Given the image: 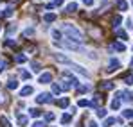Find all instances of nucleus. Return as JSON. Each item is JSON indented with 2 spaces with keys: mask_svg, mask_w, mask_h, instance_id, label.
<instances>
[{
  "mask_svg": "<svg viewBox=\"0 0 133 127\" xmlns=\"http://www.w3.org/2000/svg\"><path fill=\"white\" fill-rule=\"evenodd\" d=\"M52 38H54V40H59V38H61V32H59V31H52Z\"/></svg>",
  "mask_w": 133,
  "mask_h": 127,
  "instance_id": "obj_30",
  "label": "nucleus"
},
{
  "mask_svg": "<svg viewBox=\"0 0 133 127\" xmlns=\"http://www.w3.org/2000/svg\"><path fill=\"white\" fill-rule=\"evenodd\" d=\"M27 122H29V116H22V115H18V125H20V127H25V125H27Z\"/></svg>",
  "mask_w": 133,
  "mask_h": 127,
  "instance_id": "obj_7",
  "label": "nucleus"
},
{
  "mask_svg": "<svg viewBox=\"0 0 133 127\" xmlns=\"http://www.w3.org/2000/svg\"><path fill=\"white\" fill-rule=\"evenodd\" d=\"M124 116L130 118V120H133V109H126V111H124Z\"/></svg>",
  "mask_w": 133,
  "mask_h": 127,
  "instance_id": "obj_25",
  "label": "nucleus"
},
{
  "mask_svg": "<svg viewBox=\"0 0 133 127\" xmlns=\"http://www.w3.org/2000/svg\"><path fill=\"white\" fill-rule=\"evenodd\" d=\"M45 120H47V122L54 120V115H52V113H47V115H45Z\"/></svg>",
  "mask_w": 133,
  "mask_h": 127,
  "instance_id": "obj_33",
  "label": "nucleus"
},
{
  "mask_svg": "<svg viewBox=\"0 0 133 127\" xmlns=\"http://www.w3.org/2000/svg\"><path fill=\"white\" fill-rule=\"evenodd\" d=\"M79 106L81 107H94V104L88 102V100H85V99H81V100H79Z\"/></svg>",
  "mask_w": 133,
  "mask_h": 127,
  "instance_id": "obj_18",
  "label": "nucleus"
},
{
  "mask_svg": "<svg viewBox=\"0 0 133 127\" xmlns=\"http://www.w3.org/2000/svg\"><path fill=\"white\" fill-rule=\"evenodd\" d=\"M32 127H45V124H42V122H34Z\"/></svg>",
  "mask_w": 133,
  "mask_h": 127,
  "instance_id": "obj_38",
  "label": "nucleus"
},
{
  "mask_svg": "<svg viewBox=\"0 0 133 127\" xmlns=\"http://www.w3.org/2000/svg\"><path fill=\"white\" fill-rule=\"evenodd\" d=\"M52 93H54V95H59V93H61V88H59V84H52Z\"/></svg>",
  "mask_w": 133,
  "mask_h": 127,
  "instance_id": "obj_22",
  "label": "nucleus"
},
{
  "mask_svg": "<svg viewBox=\"0 0 133 127\" xmlns=\"http://www.w3.org/2000/svg\"><path fill=\"white\" fill-rule=\"evenodd\" d=\"M113 48H115L117 52H124V50H126V47H124L121 41H115V43H113Z\"/></svg>",
  "mask_w": 133,
  "mask_h": 127,
  "instance_id": "obj_10",
  "label": "nucleus"
},
{
  "mask_svg": "<svg viewBox=\"0 0 133 127\" xmlns=\"http://www.w3.org/2000/svg\"><path fill=\"white\" fill-rule=\"evenodd\" d=\"M22 77L23 79H31V73L29 72H22Z\"/></svg>",
  "mask_w": 133,
  "mask_h": 127,
  "instance_id": "obj_37",
  "label": "nucleus"
},
{
  "mask_svg": "<svg viewBox=\"0 0 133 127\" xmlns=\"http://www.w3.org/2000/svg\"><path fill=\"white\" fill-rule=\"evenodd\" d=\"M119 66H121V63H119L117 59H111V61H110V66L106 68V72H113V70H119Z\"/></svg>",
  "mask_w": 133,
  "mask_h": 127,
  "instance_id": "obj_4",
  "label": "nucleus"
},
{
  "mask_svg": "<svg viewBox=\"0 0 133 127\" xmlns=\"http://www.w3.org/2000/svg\"><path fill=\"white\" fill-rule=\"evenodd\" d=\"M56 18H58V14H56V13H47V14L43 16V20L47 21V23H50V21H54Z\"/></svg>",
  "mask_w": 133,
  "mask_h": 127,
  "instance_id": "obj_5",
  "label": "nucleus"
},
{
  "mask_svg": "<svg viewBox=\"0 0 133 127\" xmlns=\"http://www.w3.org/2000/svg\"><path fill=\"white\" fill-rule=\"evenodd\" d=\"M5 66H7L5 59H0V72H4V70H5Z\"/></svg>",
  "mask_w": 133,
  "mask_h": 127,
  "instance_id": "obj_31",
  "label": "nucleus"
},
{
  "mask_svg": "<svg viewBox=\"0 0 133 127\" xmlns=\"http://www.w3.org/2000/svg\"><path fill=\"white\" fill-rule=\"evenodd\" d=\"M72 68H74V70H76V72H77V73H81V75H83V77H88V72H87V70H83V68H81V66H79V64H74V66H72Z\"/></svg>",
  "mask_w": 133,
  "mask_h": 127,
  "instance_id": "obj_6",
  "label": "nucleus"
},
{
  "mask_svg": "<svg viewBox=\"0 0 133 127\" xmlns=\"http://www.w3.org/2000/svg\"><path fill=\"white\" fill-rule=\"evenodd\" d=\"M29 115L36 118V116H40V115H42V111H40L38 107H32V109H29Z\"/></svg>",
  "mask_w": 133,
  "mask_h": 127,
  "instance_id": "obj_13",
  "label": "nucleus"
},
{
  "mask_svg": "<svg viewBox=\"0 0 133 127\" xmlns=\"http://www.w3.org/2000/svg\"><path fill=\"white\" fill-rule=\"evenodd\" d=\"M124 83L128 86H131L133 84V75H128V77H124Z\"/></svg>",
  "mask_w": 133,
  "mask_h": 127,
  "instance_id": "obj_28",
  "label": "nucleus"
},
{
  "mask_svg": "<svg viewBox=\"0 0 133 127\" xmlns=\"http://www.w3.org/2000/svg\"><path fill=\"white\" fill-rule=\"evenodd\" d=\"M115 36H119L121 40H128V34H126L122 29H115Z\"/></svg>",
  "mask_w": 133,
  "mask_h": 127,
  "instance_id": "obj_9",
  "label": "nucleus"
},
{
  "mask_svg": "<svg viewBox=\"0 0 133 127\" xmlns=\"http://www.w3.org/2000/svg\"><path fill=\"white\" fill-rule=\"evenodd\" d=\"M97 116H99V118H104V116H106V109H101V107H99V109H97Z\"/></svg>",
  "mask_w": 133,
  "mask_h": 127,
  "instance_id": "obj_26",
  "label": "nucleus"
},
{
  "mask_svg": "<svg viewBox=\"0 0 133 127\" xmlns=\"http://www.w3.org/2000/svg\"><path fill=\"white\" fill-rule=\"evenodd\" d=\"M7 88H9V89H16V88H18V81H9Z\"/></svg>",
  "mask_w": 133,
  "mask_h": 127,
  "instance_id": "obj_24",
  "label": "nucleus"
},
{
  "mask_svg": "<svg viewBox=\"0 0 133 127\" xmlns=\"http://www.w3.org/2000/svg\"><path fill=\"white\" fill-rule=\"evenodd\" d=\"M13 13H15V11H13V7L9 5V7L4 11V18H5V16H7V18H9V16H13Z\"/></svg>",
  "mask_w": 133,
  "mask_h": 127,
  "instance_id": "obj_20",
  "label": "nucleus"
},
{
  "mask_svg": "<svg viewBox=\"0 0 133 127\" xmlns=\"http://www.w3.org/2000/svg\"><path fill=\"white\" fill-rule=\"evenodd\" d=\"M68 102H70V100L65 97V99H61V100L58 102V106H59V107H66V106H68Z\"/></svg>",
  "mask_w": 133,
  "mask_h": 127,
  "instance_id": "obj_21",
  "label": "nucleus"
},
{
  "mask_svg": "<svg viewBox=\"0 0 133 127\" xmlns=\"http://www.w3.org/2000/svg\"><path fill=\"white\" fill-rule=\"evenodd\" d=\"M36 102H38V104H49V102H52V95H50V93H42V95L36 99Z\"/></svg>",
  "mask_w": 133,
  "mask_h": 127,
  "instance_id": "obj_2",
  "label": "nucleus"
},
{
  "mask_svg": "<svg viewBox=\"0 0 133 127\" xmlns=\"http://www.w3.org/2000/svg\"><path fill=\"white\" fill-rule=\"evenodd\" d=\"M70 120H72V115H70V113H66V115L61 116V124H68Z\"/></svg>",
  "mask_w": 133,
  "mask_h": 127,
  "instance_id": "obj_19",
  "label": "nucleus"
},
{
  "mask_svg": "<svg viewBox=\"0 0 133 127\" xmlns=\"http://www.w3.org/2000/svg\"><path fill=\"white\" fill-rule=\"evenodd\" d=\"M31 93H32V88H31V86H25L22 91H20V95H22V97H27V95H31Z\"/></svg>",
  "mask_w": 133,
  "mask_h": 127,
  "instance_id": "obj_12",
  "label": "nucleus"
},
{
  "mask_svg": "<svg viewBox=\"0 0 133 127\" xmlns=\"http://www.w3.org/2000/svg\"><path fill=\"white\" fill-rule=\"evenodd\" d=\"M56 61H58V63H70V59H68V57H65V56H61V54H58V56H56Z\"/></svg>",
  "mask_w": 133,
  "mask_h": 127,
  "instance_id": "obj_11",
  "label": "nucleus"
},
{
  "mask_svg": "<svg viewBox=\"0 0 133 127\" xmlns=\"http://www.w3.org/2000/svg\"><path fill=\"white\" fill-rule=\"evenodd\" d=\"M59 88H61V89H68V88H70V84H68L66 81H63V84L59 86Z\"/></svg>",
  "mask_w": 133,
  "mask_h": 127,
  "instance_id": "obj_35",
  "label": "nucleus"
},
{
  "mask_svg": "<svg viewBox=\"0 0 133 127\" xmlns=\"http://www.w3.org/2000/svg\"><path fill=\"white\" fill-rule=\"evenodd\" d=\"M50 81H52V73H50V72H45V73L40 75V83H42V84H49Z\"/></svg>",
  "mask_w": 133,
  "mask_h": 127,
  "instance_id": "obj_3",
  "label": "nucleus"
},
{
  "mask_svg": "<svg viewBox=\"0 0 133 127\" xmlns=\"http://www.w3.org/2000/svg\"><path fill=\"white\" fill-rule=\"evenodd\" d=\"M23 34H25V36H32V34H34V31H32V29H25V32H23Z\"/></svg>",
  "mask_w": 133,
  "mask_h": 127,
  "instance_id": "obj_34",
  "label": "nucleus"
},
{
  "mask_svg": "<svg viewBox=\"0 0 133 127\" xmlns=\"http://www.w3.org/2000/svg\"><path fill=\"white\" fill-rule=\"evenodd\" d=\"M113 124H115V118H108V120L104 122V127H111Z\"/></svg>",
  "mask_w": 133,
  "mask_h": 127,
  "instance_id": "obj_29",
  "label": "nucleus"
},
{
  "mask_svg": "<svg viewBox=\"0 0 133 127\" xmlns=\"http://www.w3.org/2000/svg\"><path fill=\"white\" fill-rule=\"evenodd\" d=\"M63 4V0H54V5H61Z\"/></svg>",
  "mask_w": 133,
  "mask_h": 127,
  "instance_id": "obj_40",
  "label": "nucleus"
},
{
  "mask_svg": "<svg viewBox=\"0 0 133 127\" xmlns=\"http://www.w3.org/2000/svg\"><path fill=\"white\" fill-rule=\"evenodd\" d=\"M111 109H115V111H117V109H119V107H121V100H119V99H113V100H111Z\"/></svg>",
  "mask_w": 133,
  "mask_h": 127,
  "instance_id": "obj_15",
  "label": "nucleus"
},
{
  "mask_svg": "<svg viewBox=\"0 0 133 127\" xmlns=\"http://www.w3.org/2000/svg\"><path fill=\"white\" fill-rule=\"evenodd\" d=\"M74 11H77V4H74V2H72V4H68V5H66V13H74Z\"/></svg>",
  "mask_w": 133,
  "mask_h": 127,
  "instance_id": "obj_16",
  "label": "nucleus"
},
{
  "mask_svg": "<svg viewBox=\"0 0 133 127\" xmlns=\"http://www.w3.org/2000/svg\"><path fill=\"white\" fill-rule=\"evenodd\" d=\"M63 31L66 32V36L70 38V40H74L76 43H79V41H83V34L74 27V25H70V23H65L63 25Z\"/></svg>",
  "mask_w": 133,
  "mask_h": 127,
  "instance_id": "obj_1",
  "label": "nucleus"
},
{
  "mask_svg": "<svg viewBox=\"0 0 133 127\" xmlns=\"http://www.w3.org/2000/svg\"><path fill=\"white\" fill-rule=\"evenodd\" d=\"M31 66H32V72H40V63L32 61V63H31Z\"/></svg>",
  "mask_w": 133,
  "mask_h": 127,
  "instance_id": "obj_27",
  "label": "nucleus"
},
{
  "mask_svg": "<svg viewBox=\"0 0 133 127\" xmlns=\"http://www.w3.org/2000/svg\"><path fill=\"white\" fill-rule=\"evenodd\" d=\"M88 127H97V124H95V122H90V124H88Z\"/></svg>",
  "mask_w": 133,
  "mask_h": 127,
  "instance_id": "obj_41",
  "label": "nucleus"
},
{
  "mask_svg": "<svg viewBox=\"0 0 133 127\" xmlns=\"http://www.w3.org/2000/svg\"><path fill=\"white\" fill-rule=\"evenodd\" d=\"M83 4H85V5H92V4H94V0H83Z\"/></svg>",
  "mask_w": 133,
  "mask_h": 127,
  "instance_id": "obj_39",
  "label": "nucleus"
},
{
  "mask_svg": "<svg viewBox=\"0 0 133 127\" xmlns=\"http://www.w3.org/2000/svg\"><path fill=\"white\" fill-rule=\"evenodd\" d=\"M87 91H90V86H81L79 88V93H87Z\"/></svg>",
  "mask_w": 133,
  "mask_h": 127,
  "instance_id": "obj_32",
  "label": "nucleus"
},
{
  "mask_svg": "<svg viewBox=\"0 0 133 127\" xmlns=\"http://www.w3.org/2000/svg\"><path fill=\"white\" fill-rule=\"evenodd\" d=\"M130 68H133V59H131V63H130Z\"/></svg>",
  "mask_w": 133,
  "mask_h": 127,
  "instance_id": "obj_42",
  "label": "nucleus"
},
{
  "mask_svg": "<svg viewBox=\"0 0 133 127\" xmlns=\"http://www.w3.org/2000/svg\"><path fill=\"white\" fill-rule=\"evenodd\" d=\"M119 23H121V16H115V18H113V25H115V27H117V25H119Z\"/></svg>",
  "mask_w": 133,
  "mask_h": 127,
  "instance_id": "obj_36",
  "label": "nucleus"
},
{
  "mask_svg": "<svg viewBox=\"0 0 133 127\" xmlns=\"http://www.w3.org/2000/svg\"><path fill=\"white\" fill-rule=\"evenodd\" d=\"M113 83H108V81H104V83H101V84H99V88H101V89H113Z\"/></svg>",
  "mask_w": 133,
  "mask_h": 127,
  "instance_id": "obj_8",
  "label": "nucleus"
},
{
  "mask_svg": "<svg viewBox=\"0 0 133 127\" xmlns=\"http://www.w3.org/2000/svg\"><path fill=\"white\" fill-rule=\"evenodd\" d=\"M117 5H119L121 11H126V9H128V4H126L124 0H117Z\"/></svg>",
  "mask_w": 133,
  "mask_h": 127,
  "instance_id": "obj_17",
  "label": "nucleus"
},
{
  "mask_svg": "<svg viewBox=\"0 0 133 127\" xmlns=\"http://www.w3.org/2000/svg\"><path fill=\"white\" fill-rule=\"evenodd\" d=\"M15 61H16V63H25L27 57H25L23 54H16V56H15Z\"/></svg>",
  "mask_w": 133,
  "mask_h": 127,
  "instance_id": "obj_14",
  "label": "nucleus"
},
{
  "mask_svg": "<svg viewBox=\"0 0 133 127\" xmlns=\"http://www.w3.org/2000/svg\"><path fill=\"white\" fill-rule=\"evenodd\" d=\"M0 124H2V127H11V124L7 122V118H5V116H0Z\"/></svg>",
  "mask_w": 133,
  "mask_h": 127,
  "instance_id": "obj_23",
  "label": "nucleus"
}]
</instances>
